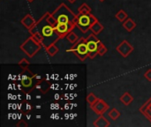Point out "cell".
Segmentation results:
<instances>
[{
	"label": "cell",
	"mask_w": 151,
	"mask_h": 127,
	"mask_svg": "<svg viewBox=\"0 0 151 127\" xmlns=\"http://www.w3.org/2000/svg\"><path fill=\"white\" fill-rule=\"evenodd\" d=\"M107 51H108V49H107L106 46H105L104 43H102V42L100 41V42H99V44H98V49H97L98 55L102 57V56H104V54H106Z\"/></svg>",
	"instance_id": "cell-22"
},
{
	"label": "cell",
	"mask_w": 151,
	"mask_h": 127,
	"mask_svg": "<svg viewBox=\"0 0 151 127\" xmlns=\"http://www.w3.org/2000/svg\"><path fill=\"white\" fill-rule=\"evenodd\" d=\"M20 23H21L27 30H29V29H31V28L35 25L36 21H35V19L32 17V15L27 14V15H25V16L20 19Z\"/></svg>",
	"instance_id": "cell-10"
},
{
	"label": "cell",
	"mask_w": 151,
	"mask_h": 127,
	"mask_svg": "<svg viewBox=\"0 0 151 127\" xmlns=\"http://www.w3.org/2000/svg\"><path fill=\"white\" fill-rule=\"evenodd\" d=\"M116 50L123 57H127L134 51V47L128 41L124 40L116 47Z\"/></svg>",
	"instance_id": "cell-7"
},
{
	"label": "cell",
	"mask_w": 151,
	"mask_h": 127,
	"mask_svg": "<svg viewBox=\"0 0 151 127\" xmlns=\"http://www.w3.org/2000/svg\"><path fill=\"white\" fill-rule=\"evenodd\" d=\"M66 39H67L72 44H74L80 38L78 37V35H77L73 31H72V32H70V33L66 35Z\"/></svg>",
	"instance_id": "cell-21"
},
{
	"label": "cell",
	"mask_w": 151,
	"mask_h": 127,
	"mask_svg": "<svg viewBox=\"0 0 151 127\" xmlns=\"http://www.w3.org/2000/svg\"><path fill=\"white\" fill-rule=\"evenodd\" d=\"M50 12H45L38 21H36L35 25L28 30L30 34L35 33H40L42 36V45L46 49L51 44L56 43L60 38L58 33L56 31L55 27L50 25L48 20V15Z\"/></svg>",
	"instance_id": "cell-1"
},
{
	"label": "cell",
	"mask_w": 151,
	"mask_h": 127,
	"mask_svg": "<svg viewBox=\"0 0 151 127\" xmlns=\"http://www.w3.org/2000/svg\"><path fill=\"white\" fill-rule=\"evenodd\" d=\"M115 18H116L119 21L124 22V21L128 18V15H127V13L124 10H120V11H119L116 13Z\"/></svg>",
	"instance_id": "cell-19"
},
{
	"label": "cell",
	"mask_w": 151,
	"mask_h": 127,
	"mask_svg": "<svg viewBox=\"0 0 151 127\" xmlns=\"http://www.w3.org/2000/svg\"><path fill=\"white\" fill-rule=\"evenodd\" d=\"M100 2H104V1H105V0H99Z\"/></svg>",
	"instance_id": "cell-31"
},
{
	"label": "cell",
	"mask_w": 151,
	"mask_h": 127,
	"mask_svg": "<svg viewBox=\"0 0 151 127\" xmlns=\"http://www.w3.org/2000/svg\"><path fill=\"white\" fill-rule=\"evenodd\" d=\"M47 20H48V22H49L50 25H52L53 27H56V26L58 25V22H57L56 19L53 18V16L51 15V13H49L48 18H47Z\"/></svg>",
	"instance_id": "cell-25"
},
{
	"label": "cell",
	"mask_w": 151,
	"mask_h": 127,
	"mask_svg": "<svg viewBox=\"0 0 151 127\" xmlns=\"http://www.w3.org/2000/svg\"><path fill=\"white\" fill-rule=\"evenodd\" d=\"M98 99H99V98H97L96 95L94 93H89V94H88L87 98H86V100H87V102H88V103L89 104L90 107H91L93 104H95V103H96Z\"/></svg>",
	"instance_id": "cell-20"
},
{
	"label": "cell",
	"mask_w": 151,
	"mask_h": 127,
	"mask_svg": "<svg viewBox=\"0 0 151 127\" xmlns=\"http://www.w3.org/2000/svg\"><path fill=\"white\" fill-rule=\"evenodd\" d=\"M91 109L93 110V111L98 115V116H102L104 115L109 109H110V105L103 99H98L95 104H93L91 106Z\"/></svg>",
	"instance_id": "cell-8"
},
{
	"label": "cell",
	"mask_w": 151,
	"mask_h": 127,
	"mask_svg": "<svg viewBox=\"0 0 151 127\" xmlns=\"http://www.w3.org/2000/svg\"><path fill=\"white\" fill-rule=\"evenodd\" d=\"M74 27H76V25L75 24H58L56 27H55V29L56 31L58 33L59 36L61 39L66 37V35L72 32Z\"/></svg>",
	"instance_id": "cell-9"
},
{
	"label": "cell",
	"mask_w": 151,
	"mask_h": 127,
	"mask_svg": "<svg viewBox=\"0 0 151 127\" xmlns=\"http://www.w3.org/2000/svg\"><path fill=\"white\" fill-rule=\"evenodd\" d=\"M58 24H75L77 15L65 4H60L51 13ZM76 25V24H75Z\"/></svg>",
	"instance_id": "cell-2"
},
{
	"label": "cell",
	"mask_w": 151,
	"mask_h": 127,
	"mask_svg": "<svg viewBox=\"0 0 151 127\" xmlns=\"http://www.w3.org/2000/svg\"><path fill=\"white\" fill-rule=\"evenodd\" d=\"M143 115L148 118V120L151 123V110L150 109H147L144 112H143Z\"/></svg>",
	"instance_id": "cell-27"
},
{
	"label": "cell",
	"mask_w": 151,
	"mask_h": 127,
	"mask_svg": "<svg viewBox=\"0 0 151 127\" xmlns=\"http://www.w3.org/2000/svg\"><path fill=\"white\" fill-rule=\"evenodd\" d=\"M86 42H87V46L88 49V57L90 59H94L96 56L98 55L97 49H98V44H99L100 40L96 37L95 34L92 33L86 38Z\"/></svg>",
	"instance_id": "cell-6"
},
{
	"label": "cell",
	"mask_w": 151,
	"mask_h": 127,
	"mask_svg": "<svg viewBox=\"0 0 151 127\" xmlns=\"http://www.w3.org/2000/svg\"><path fill=\"white\" fill-rule=\"evenodd\" d=\"M123 27L129 33H131L135 27H136V22L131 19V18H127L124 22H123Z\"/></svg>",
	"instance_id": "cell-12"
},
{
	"label": "cell",
	"mask_w": 151,
	"mask_h": 127,
	"mask_svg": "<svg viewBox=\"0 0 151 127\" xmlns=\"http://www.w3.org/2000/svg\"><path fill=\"white\" fill-rule=\"evenodd\" d=\"M35 77V75H33L32 77H28V76L23 75L22 80H21V85L24 88H31V86L33 84V79Z\"/></svg>",
	"instance_id": "cell-15"
},
{
	"label": "cell",
	"mask_w": 151,
	"mask_h": 127,
	"mask_svg": "<svg viewBox=\"0 0 151 127\" xmlns=\"http://www.w3.org/2000/svg\"><path fill=\"white\" fill-rule=\"evenodd\" d=\"M121 113L116 109V108H111L110 110V111L108 112V116L110 117V118L113 121H116L119 117H120Z\"/></svg>",
	"instance_id": "cell-17"
},
{
	"label": "cell",
	"mask_w": 151,
	"mask_h": 127,
	"mask_svg": "<svg viewBox=\"0 0 151 127\" xmlns=\"http://www.w3.org/2000/svg\"><path fill=\"white\" fill-rule=\"evenodd\" d=\"M67 1H69L71 4H74V3H75V1H77V0H67Z\"/></svg>",
	"instance_id": "cell-29"
},
{
	"label": "cell",
	"mask_w": 151,
	"mask_h": 127,
	"mask_svg": "<svg viewBox=\"0 0 151 127\" xmlns=\"http://www.w3.org/2000/svg\"><path fill=\"white\" fill-rule=\"evenodd\" d=\"M31 37L38 43L42 44V36L40 33H35L33 34H31Z\"/></svg>",
	"instance_id": "cell-24"
},
{
	"label": "cell",
	"mask_w": 151,
	"mask_h": 127,
	"mask_svg": "<svg viewBox=\"0 0 151 127\" xmlns=\"http://www.w3.org/2000/svg\"><path fill=\"white\" fill-rule=\"evenodd\" d=\"M144 77H145V79H146L148 81L151 82V69H149V70H147V71L145 72Z\"/></svg>",
	"instance_id": "cell-26"
},
{
	"label": "cell",
	"mask_w": 151,
	"mask_h": 127,
	"mask_svg": "<svg viewBox=\"0 0 151 127\" xmlns=\"http://www.w3.org/2000/svg\"><path fill=\"white\" fill-rule=\"evenodd\" d=\"M120 101L127 106H129L132 102L134 101V97L130 95L129 92H125L121 96H120Z\"/></svg>",
	"instance_id": "cell-14"
},
{
	"label": "cell",
	"mask_w": 151,
	"mask_h": 127,
	"mask_svg": "<svg viewBox=\"0 0 151 127\" xmlns=\"http://www.w3.org/2000/svg\"><path fill=\"white\" fill-rule=\"evenodd\" d=\"M24 71L25 70H27V68H28V66L30 65V63L26 59V58H22L19 62V64H18Z\"/></svg>",
	"instance_id": "cell-23"
},
{
	"label": "cell",
	"mask_w": 151,
	"mask_h": 127,
	"mask_svg": "<svg viewBox=\"0 0 151 127\" xmlns=\"http://www.w3.org/2000/svg\"><path fill=\"white\" fill-rule=\"evenodd\" d=\"M67 52H73L81 61H85L87 57H88V49L87 46L86 38H80L73 47L66 50Z\"/></svg>",
	"instance_id": "cell-3"
},
{
	"label": "cell",
	"mask_w": 151,
	"mask_h": 127,
	"mask_svg": "<svg viewBox=\"0 0 151 127\" xmlns=\"http://www.w3.org/2000/svg\"><path fill=\"white\" fill-rule=\"evenodd\" d=\"M104 28V27L103 24H102L101 22H99V20H97L96 23H94V24L92 25V27H90V30H91V32H92L93 34H95L96 35H98L100 33L103 32Z\"/></svg>",
	"instance_id": "cell-13"
},
{
	"label": "cell",
	"mask_w": 151,
	"mask_h": 127,
	"mask_svg": "<svg viewBox=\"0 0 151 127\" xmlns=\"http://www.w3.org/2000/svg\"><path fill=\"white\" fill-rule=\"evenodd\" d=\"M93 126L96 127H109L111 126V123L106 118H104L102 115V116H99V118L96 121H94Z\"/></svg>",
	"instance_id": "cell-11"
},
{
	"label": "cell",
	"mask_w": 151,
	"mask_h": 127,
	"mask_svg": "<svg viewBox=\"0 0 151 127\" xmlns=\"http://www.w3.org/2000/svg\"><path fill=\"white\" fill-rule=\"evenodd\" d=\"M97 18L95 17L92 13L89 14H80L77 15L75 19L76 27L82 32L87 33L88 30H90V27L94 23L97 21Z\"/></svg>",
	"instance_id": "cell-4"
},
{
	"label": "cell",
	"mask_w": 151,
	"mask_h": 127,
	"mask_svg": "<svg viewBox=\"0 0 151 127\" xmlns=\"http://www.w3.org/2000/svg\"><path fill=\"white\" fill-rule=\"evenodd\" d=\"M42 44L36 42L31 36H29L20 46L19 49L28 57H33L35 56L38 51L41 50Z\"/></svg>",
	"instance_id": "cell-5"
},
{
	"label": "cell",
	"mask_w": 151,
	"mask_h": 127,
	"mask_svg": "<svg viewBox=\"0 0 151 127\" xmlns=\"http://www.w3.org/2000/svg\"><path fill=\"white\" fill-rule=\"evenodd\" d=\"M91 11H92V10H91L90 6L86 3H83L78 9V12L80 14H89V13H91Z\"/></svg>",
	"instance_id": "cell-16"
},
{
	"label": "cell",
	"mask_w": 151,
	"mask_h": 127,
	"mask_svg": "<svg viewBox=\"0 0 151 127\" xmlns=\"http://www.w3.org/2000/svg\"><path fill=\"white\" fill-rule=\"evenodd\" d=\"M27 1H28V2H30V3H32L33 1H35V0H27Z\"/></svg>",
	"instance_id": "cell-30"
},
{
	"label": "cell",
	"mask_w": 151,
	"mask_h": 127,
	"mask_svg": "<svg viewBox=\"0 0 151 127\" xmlns=\"http://www.w3.org/2000/svg\"><path fill=\"white\" fill-rule=\"evenodd\" d=\"M16 126L19 127V126H24V127H27V124L25 122V121H23V120H20V121H19V123L16 125Z\"/></svg>",
	"instance_id": "cell-28"
},
{
	"label": "cell",
	"mask_w": 151,
	"mask_h": 127,
	"mask_svg": "<svg viewBox=\"0 0 151 127\" xmlns=\"http://www.w3.org/2000/svg\"><path fill=\"white\" fill-rule=\"evenodd\" d=\"M46 50V52H47V54L50 56V57H54L58 52V48L55 45V43L54 44H51L50 46H49L48 48H46L45 49Z\"/></svg>",
	"instance_id": "cell-18"
}]
</instances>
